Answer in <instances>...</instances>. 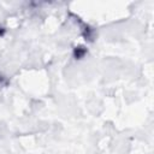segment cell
Listing matches in <instances>:
<instances>
[{"mask_svg": "<svg viewBox=\"0 0 154 154\" xmlns=\"http://www.w3.org/2000/svg\"><path fill=\"white\" fill-rule=\"evenodd\" d=\"M85 54H87V48L85 47H83V46L75 47V49H73V57L76 59H82Z\"/></svg>", "mask_w": 154, "mask_h": 154, "instance_id": "1", "label": "cell"}, {"mask_svg": "<svg viewBox=\"0 0 154 154\" xmlns=\"http://www.w3.org/2000/svg\"><path fill=\"white\" fill-rule=\"evenodd\" d=\"M4 34H5V29L2 26H0V36H2Z\"/></svg>", "mask_w": 154, "mask_h": 154, "instance_id": "2", "label": "cell"}]
</instances>
